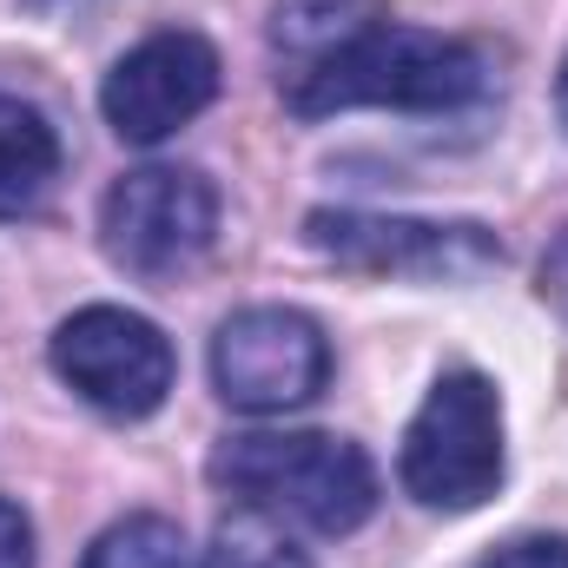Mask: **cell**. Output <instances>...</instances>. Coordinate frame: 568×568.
I'll return each instance as SVG.
<instances>
[{
	"instance_id": "obj_1",
	"label": "cell",
	"mask_w": 568,
	"mask_h": 568,
	"mask_svg": "<svg viewBox=\"0 0 568 568\" xmlns=\"http://www.w3.org/2000/svg\"><path fill=\"white\" fill-rule=\"evenodd\" d=\"M278 93L297 120H331L351 106H397V113H456L489 93V60L469 40L397 27L390 13L351 27L331 53L278 73Z\"/></svg>"
},
{
	"instance_id": "obj_2",
	"label": "cell",
	"mask_w": 568,
	"mask_h": 568,
	"mask_svg": "<svg viewBox=\"0 0 568 568\" xmlns=\"http://www.w3.org/2000/svg\"><path fill=\"white\" fill-rule=\"evenodd\" d=\"M212 483L252 509L297 516L317 536H351L377 509V469L351 436L331 429H252L212 449Z\"/></svg>"
},
{
	"instance_id": "obj_3",
	"label": "cell",
	"mask_w": 568,
	"mask_h": 568,
	"mask_svg": "<svg viewBox=\"0 0 568 568\" xmlns=\"http://www.w3.org/2000/svg\"><path fill=\"white\" fill-rule=\"evenodd\" d=\"M397 476L424 509H476L503 483V404L476 371L436 377L424 410L404 429Z\"/></svg>"
},
{
	"instance_id": "obj_4",
	"label": "cell",
	"mask_w": 568,
	"mask_h": 568,
	"mask_svg": "<svg viewBox=\"0 0 568 568\" xmlns=\"http://www.w3.org/2000/svg\"><path fill=\"white\" fill-rule=\"evenodd\" d=\"M219 239V192L192 165H140L100 199V245L133 278H179Z\"/></svg>"
},
{
	"instance_id": "obj_5",
	"label": "cell",
	"mask_w": 568,
	"mask_h": 568,
	"mask_svg": "<svg viewBox=\"0 0 568 568\" xmlns=\"http://www.w3.org/2000/svg\"><path fill=\"white\" fill-rule=\"evenodd\" d=\"M324 384H331V344L291 304H245L212 337V390L245 417L304 410Z\"/></svg>"
},
{
	"instance_id": "obj_6",
	"label": "cell",
	"mask_w": 568,
	"mask_h": 568,
	"mask_svg": "<svg viewBox=\"0 0 568 568\" xmlns=\"http://www.w3.org/2000/svg\"><path fill=\"white\" fill-rule=\"evenodd\" d=\"M304 239L364 278H483L503 265V245L489 225H443V219H397V212H311Z\"/></svg>"
},
{
	"instance_id": "obj_7",
	"label": "cell",
	"mask_w": 568,
	"mask_h": 568,
	"mask_svg": "<svg viewBox=\"0 0 568 568\" xmlns=\"http://www.w3.org/2000/svg\"><path fill=\"white\" fill-rule=\"evenodd\" d=\"M47 357H53L60 384H73L106 417H152L165 404V390H172V371H179L165 331L140 311H126V304L73 311L53 331Z\"/></svg>"
},
{
	"instance_id": "obj_8",
	"label": "cell",
	"mask_w": 568,
	"mask_h": 568,
	"mask_svg": "<svg viewBox=\"0 0 568 568\" xmlns=\"http://www.w3.org/2000/svg\"><path fill=\"white\" fill-rule=\"evenodd\" d=\"M212 100H219V53L205 33H185V27L152 33L133 53H120L106 87H100V113L126 145L172 140Z\"/></svg>"
},
{
	"instance_id": "obj_9",
	"label": "cell",
	"mask_w": 568,
	"mask_h": 568,
	"mask_svg": "<svg viewBox=\"0 0 568 568\" xmlns=\"http://www.w3.org/2000/svg\"><path fill=\"white\" fill-rule=\"evenodd\" d=\"M60 179V133L20 93H0V219H27Z\"/></svg>"
},
{
	"instance_id": "obj_10",
	"label": "cell",
	"mask_w": 568,
	"mask_h": 568,
	"mask_svg": "<svg viewBox=\"0 0 568 568\" xmlns=\"http://www.w3.org/2000/svg\"><path fill=\"white\" fill-rule=\"evenodd\" d=\"M377 13H384V0H278L272 7V53H278V67L291 73V67L331 53L351 27H364Z\"/></svg>"
},
{
	"instance_id": "obj_11",
	"label": "cell",
	"mask_w": 568,
	"mask_h": 568,
	"mask_svg": "<svg viewBox=\"0 0 568 568\" xmlns=\"http://www.w3.org/2000/svg\"><path fill=\"white\" fill-rule=\"evenodd\" d=\"M80 568H192V549H185L179 523H165V516H126V523H113L87 549Z\"/></svg>"
},
{
	"instance_id": "obj_12",
	"label": "cell",
	"mask_w": 568,
	"mask_h": 568,
	"mask_svg": "<svg viewBox=\"0 0 568 568\" xmlns=\"http://www.w3.org/2000/svg\"><path fill=\"white\" fill-rule=\"evenodd\" d=\"M212 568H311V556L284 536L272 509H252L245 503L239 516L219 523V556H212Z\"/></svg>"
},
{
	"instance_id": "obj_13",
	"label": "cell",
	"mask_w": 568,
	"mask_h": 568,
	"mask_svg": "<svg viewBox=\"0 0 568 568\" xmlns=\"http://www.w3.org/2000/svg\"><path fill=\"white\" fill-rule=\"evenodd\" d=\"M483 568H568V542L562 536H523V542L496 549Z\"/></svg>"
},
{
	"instance_id": "obj_14",
	"label": "cell",
	"mask_w": 568,
	"mask_h": 568,
	"mask_svg": "<svg viewBox=\"0 0 568 568\" xmlns=\"http://www.w3.org/2000/svg\"><path fill=\"white\" fill-rule=\"evenodd\" d=\"M0 568H33V523L0 496Z\"/></svg>"
},
{
	"instance_id": "obj_15",
	"label": "cell",
	"mask_w": 568,
	"mask_h": 568,
	"mask_svg": "<svg viewBox=\"0 0 568 568\" xmlns=\"http://www.w3.org/2000/svg\"><path fill=\"white\" fill-rule=\"evenodd\" d=\"M556 106H562V120H568V67H562V80H556Z\"/></svg>"
},
{
	"instance_id": "obj_16",
	"label": "cell",
	"mask_w": 568,
	"mask_h": 568,
	"mask_svg": "<svg viewBox=\"0 0 568 568\" xmlns=\"http://www.w3.org/2000/svg\"><path fill=\"white\" fill-rule=\"evenodd\" d=\"M33 7H53V0H33Z\"/></svg>"
}]
</instances>
